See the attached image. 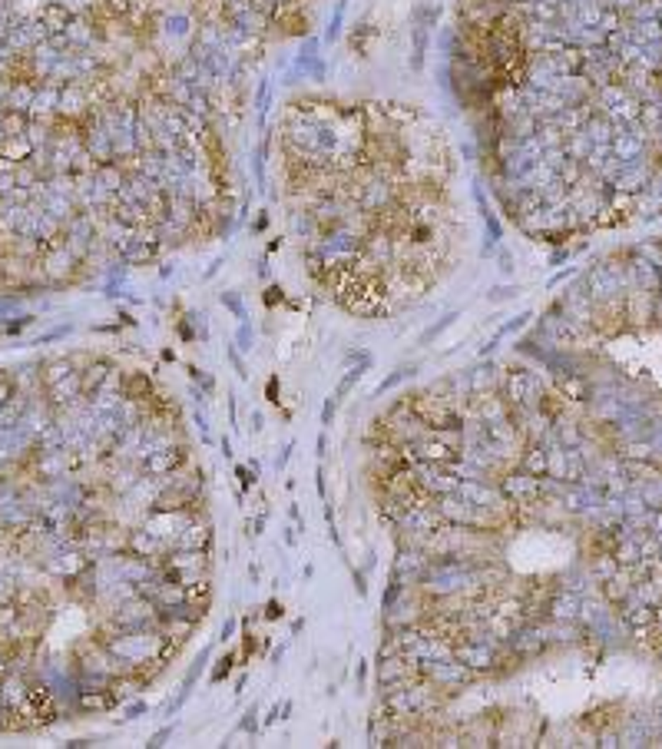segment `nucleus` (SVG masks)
<instances>
[{"mask_svg": "<svg viewBox=\"0 0 662 749\" xmlns=\"http://www.w3.org/2000/svg\"><path fill=\"white\" fill-rule=\"evenodd\" d=\"M278 156L302 259L342 309L391 315L454 265L464 232L454 156L421 110L298 100Z\"/></svg>", "mask_w": 662, "mask_h": 749, "instance_id": "f257e3e1", "label": "nucleus"}]
</instances>
